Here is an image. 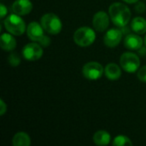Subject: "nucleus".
<instances>
[{
	"label": "nucleus",
	"instance_id": "obj_1",
	"mask_svg": "<svg viewBox=\"0 0 146 146\" xmlns=\"http://www.w3.org/2000/svg\"><path fill=\"white\" fill-rule=\"evenodd\" d=\"M109 15L114 25L119 27H123L130 22L132 13L126 4L116 2L113 3L109 7Z\"/></svg>",
	"mask_w": 146,
	"mask_h": 146
},
{
	"label": "nucleus",
	"instance_id": "obj_2",
	"mask_svg": "<svg viewBox=\"0 0 146 146\" xmlns=\"http://www.w3.org/2000/svg\"><path fill=\"white\" fill-rule=\"evenodd\" d=\"M3 24L7 32L15 36H21L27 32V26L24 20L21 17V15L15 13L6 16Z\"/></svg>",
	"mask_w": 146,
	"mask_h": 146
},
{
	"label": "nucleus",
	"instance_id": "obj_3",
	"mask_svg": "<svg viewBox=\"0 0 146 146\" xmlns=\"http://www.w3.org/2000/svg\"><path fill=\"white\" fill-rule=\"evenodd\" d=\"M40 24L44 31L50 35H56L62 29V22L60 17L54 13H46L40 19Z\"/></svg>",
	"mask_w": 146,
	"mask_h": 146
},
{
	"label": "nucleus",
	"instance_id": "obj_4",
	"mask_svg": "<svg viewBox=\"0 0 146 146\" xmlns=\"http://www.w3.org/2000/svg\"><path fill=\"white\" fill-rule=\"evenodd\" d=\"M74 42L80 47H88L96 40L95 29L89 27H79L74 33Z\"/></svg>",
	"mask_w": 146,
	"mask_h": 146
},
{
	"label": "nucleus",
	"instance_id": "obj_5",
	"mask_svg": "<svg viewBox=\"0 0 146 146\" xmlns=\"http://www.w3.org/2000/svg\"><path fill=\"white\" fill-rule=\"evenodd\" d=\"M120 65L121 68L129 74L136 73L140 67V59L139 56L133 52H124L120 58Z\"/></svg>",
	"mask_w": 146,
	"mask_h": 146
},
{
	"label": "nucleus",
	"instance_id": "obj_6",
	"mask_svg": "<svg viewBox=\"0 0 146 146\" xmlns=\"http://www.w3.org/2000/svg\"><path fill=\"white\" fill-rule=\"evenodd\" d=\"M82 74L89 80H98L104 74V68L98 62H89L83 66Z\"/></svg>",
	"mask_w": 146,
	"mask_h": 146
},
{
	"label": "nucleus",
	"instance_id": "obj_7",
	"mask_svg": "<svg viewBox=\"0 0 146 146\" xmlns=\"http://www.w3.org/2000/svg\"><path fill=\"white\" fill-rule=\"evenodd\" d=\"M44 54L43 47L37 42L27 44L22 49V56L25 60L33 62L39 60Z\"/></svg>",
	"mask_w": 146,
	"mask_h": 146
},
{
	"label": "nucleus",
	"instance_id": "obj_8",
	"mask_svg": "<svg viewBox=\"0 0 146 146\" xmlns=\"http://www.w3.org/2000/svg\"><path fill=\"white\" fill-rule=\"evenodd\" d=\"M44 29L42 25L37 21H32L28 24L27 27V34L30 40L33 42L40 43L42 39L45 37Z\"/></svg>",
	"mask_w": 146,
	"mask_h": 146
},
{
	"label": "nucleus",
	"instance_id": "obj_9",
	"mask_svg": "<svg viewBox=\"0 0 146 146\" xmlns=\"http://www.w3.org/2000/svg\"><path fill=\"white\" fill-rule=\"evenodd\" d=\"M110 15L104 11L97 12L92 18V26L95 31L103 33L105 32L110 26Z\"/></svg>",
	"mask_w": 146,
	"mask_h": 146
},
{
	"label": "nucleus",
	"instance_id": "obj_10",
	"mask_svg": "<svg viewBox=\"0 0 146 146\" xmlns=\"http://www.w3.org/2000/svg\"><path fill=\"white\" fill-rule=\"evenodd\" d=\"M123 33L121 29L111 28L108 30L104 37V43L109 48H115L119 45L122 40Z\"/></svg>",
	"mask_w": 146,
	"mask_h": 146
},
{
	"label": "nucleus",
	"instance_id": "obj_11",
	"mask_svg": "<svg viewBox=\"0 0 146 146\" xmlns=\"http://www.w3.org/2000/svg\"><path fill=\"white\" fill-rule=\"evenodd\" d=\"M33 8V5L30 0H15L11 5L12 12L21 16L28 15Z\"/></svg>",
	"mask_w": 146,
	"mask_h": 146
},
{
	"label": "nucleus",
	"instance_id": "obj_12",
	"mask_svg": "<svg viewBox=\"0 0 146 146\" xmlns=\"http://www.w3.org/2000/svg\"><path fill=\"white\" fill-rule=\"evenodd\" d=\"M143 38L137 33H128L124 38V45L127 50H139L144 44Z\"/></svg>",
	"mask_w": 146,
	"mask_h": 146
},
{
	"label": "nucleus",
	"instance_id": "obj_13",
	"mask_svg": "<svg viewBox=\"0 0 146 146\" xmlns=\"http://www.w3.org/2000/svg\"><path fill=\"white\" fill-rule=\"evenodd\" d=\"M15 35L8 33H2L0 37V46L5 51H12L16 47V39Z\"/></svg>",
	"mask_w": 146,
	"mask_h": 146
},
{
	"label": "nucleus",
	"instance_id": "obj_14",
	"mask_svg": "<svg viewBox=\"0 0 146 146\" xmlns=\"http://www.w3.org/2000/svg\"><path fill=\"white\" fill-rule=\"evenodd\" d=\"M121 67L115 62H110L104 68V74L110 80H117L121 76Z\"/></svg>",
	"mask_w": 146,
	"mask_h": 146
},
{
	"label": "nucleus",
	"instance_id": "obj_15",
	"mask_svg": "<svg viewBox=\"0 0 146 146\" xmlns=\"http://www.w3.org/2000/svg\"><path fill=\"white\" fill-rule=\"evenodd\" d=\"M92 140H93V143L97 145H108L111 141V136L105 130H98L94 133Z\"/></svg>",
	"mask_w": 146,
	"mask_h": 146
},
{
	"label": "nucleus",
	"instance_id": "obj_16",
	"mask_svg": "<svg viewBox=\"0 0 146 146\" xmlns=\"http://www.w3.org/2000/svg\"><path fill=\"white\" fill-rule=\"evenodd\" d=\"M131 29L137 34H144L146 33V20L141 16L133 18L131 21Z\"/></svg>",
	"mask_w": 146,
	"mask_h": 146
},
{
	"label": "nucleus",
	"instance_id": "obj_17",
	"mask_svg": "<svg viewBox=\"0 0 146 146\" xmlns=\"http://www.w3.org/2000/svg\"><path fill=\"white\" fill-rule=\"evenodd\" d=\"M13 146H30L31 145V138L25 132L16 133L12 139Z\"/></svg>",
	"mask_w": 146,
	"mask_h": 146
},
{
	"label": "nucleus",
	"instance_id": "obj_18",
	"mask_svg": "<svg viewBox=\"0 0 146 146\" xmlns=\"http://www.w3.org/2000/svg\"><path fill=\"white\" fill-rule=\"evenodd\" d=\"M112 145L114 146H133V144L132 140L125 136V135H118L116 136L112 142Z\"/></svg>",
	"mask_w": 146,
	"mask_h": 146
},
{
	"label": "nucleus",
	"instance_id": "obj_19",
	"mask_svg": "<svg viewBox=\"0 0 146 146\" xmlns=\"http://www.w3.org/2000/svg\"><path fill=\"white\" fill-rule=\"evenodd\" d=\"M8 62L12 67H17L21 63V57H20V56L17 53L13 52V53H11L9 56V57H8Z\"/></svg>",
	"mask_w": 146,
	"mask_h": 146
},
{
	"label": "nucleus",
	"instance_id": "obj_20",
	"mask_svg": "<svg viewBox=\"0 0 146 146\" xmlns=\"http://www.w3.org/2000/svg\"><path fill=\"white\" fill-rule=\"evenodd\" d=\"M137 77L138 79L146 83V65L143 66L142 68H140L138 72H137Z\"/></svg>",
	"mask_w": 146,
	"mask_h": 146
},
{
	"label": "nucleus",
	"instance_id": "obj_21",
	"mask_svg": "<svg viewBox=\"0 0 146 146\" xmlns=\"http://www.w3.org/2000/svg\"><path fill=\"white\" fill-rule=\"evenodd\" d=\"M134 9H135V11H136L137 13H139V14L144 13L146 9L145 3H143V2H139V1L138 3H136Z\"/></svg>",
	"mask_w": 146,
	"mask_h": 146
},
{
	"label": "nucleus",
	"instance_id": "obj_22",
	"mask_svg": "<svg viewBox=\"0 0 146 146\" xmlns=\"http://www.w3.org/2000/svg\"><path fill=\"white\" fill-rule=\"evenodd\" d=\"M7 112V104L3 99H0V115H3Z\"/></svg>",
	"mask_w": 146,
	"mask_h": 146
},
{
	"label": "nucleus",
	"instance_id": "obj_23",
	"mask_svg": "<svg viewBox=\"0 0 146 146\" xmlns=\"http://www.w3.org/2000/svg\"><path fill=\"white\" fill-rule=\"evenodd\" d=\"M50 43H51V39L50 38V37L45 35V37L42 39V41L39 43V44L42 47H47V46H49L50 44Z\"/></svg>",
	"mask_w": 146,
	"mask_h": 146
},
{
	"label": "nucleus",
	"instance_id": "obj_24",
	"mask_svg": "<svg viewBox=\"0 0 146 146\" xmlns=\"http://www.w3.org/2000/svg\"><path fill=\"white\" fill-rule=\"evenodd\" d=\"M7 13H8L7 7L3 3H1V5H0V18L3 19L6 16Z\"/></svg>",
	"mask_w": 146,
	"mask_h": 146
},
{
	"label": "nucleus",
	"instance_id": "obj_25",
	"mask_svg": "<svg viewBox=\"0 0 146 146\" xmlns=\"http://www.w3.org/2000/svg\"><path fill=\"white\" fill-rule=\"evenodd\" d=\"M139 53L141 55V56H145L146 55V46L145 47H141L139 50Z\"/></svg>",
	"mask_w": 146,
	"mask_h": 146
},
{
	"label": "nucleus",
	"instance_id": "obj_26",
	"mask_svg": "<svg viewBox=\"0 0 146 146\" xmlns=\"http://www.w3.org/2000/svg\"><path fill=\"white\" fill-rule=\"evenodd\" d=\"M122 1L125 2V3H136L139 0H122Z\"/></svg>",
	"mask_w": 146,
	"mask_h": 146
},
{
	"label": "nucleus",
	"instance_id": "obj_27",
	"mask_svg": "<svg viewBox=\"0 0 146 146\" xmlns=\"http://www.w3.org/2000/svg\"><path fill=\"white\" fill-rule=\"evenodd\" d=\"M144 43H145V45L146 46V35L145 37V39H144Z\"/></svg>",
	"mask_w": 146,
	"mask_h": 146
}]
</instances>
